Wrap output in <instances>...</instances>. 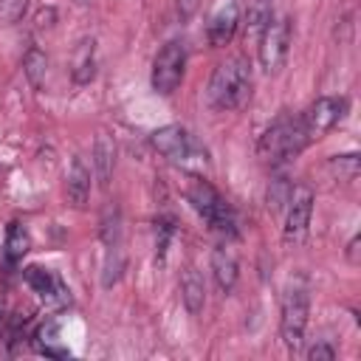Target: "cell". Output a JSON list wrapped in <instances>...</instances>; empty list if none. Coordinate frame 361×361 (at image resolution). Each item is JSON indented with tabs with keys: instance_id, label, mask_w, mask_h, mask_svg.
I'll use <instances>...</instances> for the list:
<instances>
[{
	"instance_id": "25",
	"label": "cell",
	"mask_w": 361,
	"mask_h": 361,
	"mask_svg": "<svg viewBox=\"0 0 361 361\" xmlns=\"http://www.w3.org/2000/svg\"><path fill=\"white\" fill-rule=\"evenodd\" d=\"M307 358H310V361H333V358H336V350H333L330 344L319 341V344H313V347L307 350Z\"/></svg>"
},
{
	"instance_id": "21",
	"label": "cell",
	"mask_w": 361,
	"mask_h": 361,
	"mask_svg": "<svg viewBox=\"0 0 361 361\" xmlns=\"http://www.w3.org/2000/svg\"><path fill=\"white\" fill-rule=\"evenodd\" d=\"M172 234H175V220H172V217H161V220L155 223V259H158V262H164Z\"/></svg>"
},
{
	"instance_id": "18",
	"label": "cell",
	"mask_w": 361,
	"mask_h": 361,
	"mask_svg": "<svg viewBox=\"0 0 361 361\" xmlns=\"http://www.w3.org/2000/svg\"><path fill=\"white\" fill-rule=\"evenodd\" d=\"M31 248V237H28V228L23 223H8V231H6V259L8 262H20L25 257V251Z\"/></svg>"
},
{
	"instance_id": "4",
	"label": "cell",
	"mask_w": 361,
	"mask_h": 361,
	"mask_svg": "<svg viewBox=\"0 0 361 361\" xmlns=\"http://www.w3.org/2000/svg\"><path fill=\"white\" fill-rule=\"evenodd\" d=\"M149 144L158 155H164L169 164L183 169H200L206 164V152L197 147V141L180 127V124H164L149 135Z\"/></svg>"
},
{
	"instance_id": "26",
	"label": "cell",
	"mask_w": 361,
	"mask_h": 361,
	"mask_svg": "<svg viewBox=\"0 0 361 361\" xmlns=\"http://www.w3.org/2000/svg\"><path fill=\"white\" fill-rule=\"evenodd\" d=\"M175 8H178V17L180 20H189L200 8V0H175Z\"/></svg>"
},
{
	"instance_id": "13",
	"label": "cell",
	"mask_w": 361,
	"mask_h": 361,
	"mask_svg": "<svg viewBox=\"0 0 361 361\" xmlns=\"http://www.w3.org/2000/svg\"><path fill=\"white\" fill-rule=\"evenodd\" d=\"M113 169H116V144L107 133H99L93 141V175H96L102 189L110 186Z\"/></svg>"
},
{
	"instance_id": "3",
	"label": "cell",
	"mask_w": 361,
	"mask_h": 361,
	"mask_svg": "<svg viewBox=\"0 0 361 361\" xmlns=\"http://www.w3.org/2000/svg\"><path fill=\"white\" fill-rule=\"evenodd\" d=\"M186 197L192 203V209L223 237H237V217L231 212V206L223 200V195L203 178H195L186 189Z\"/></svg>"
},
{
	"instance_id": "8",
	"label": "cell",
	"mask_w": 361,
	"mask_h": 361,
	"mask_svg": "<svg viewBox=\"0 0 361 361\" xmlns=\"http://www.w3.org/2000/svg\"><path fill=\"white\" fill-rule=\"evenodd\" d=\"M23 276H25L28 288L42 299V305L48 310H62V307L71 305V290H68V285L62 282V276L56 271L39 268V265H28L23 271Z\"/></svg>"
},
{
	"instance_id": "28",
	"label": "cell",
	"mask_w": 361,
	"mask_h": 361,
	"mask_svg": "<svg viewBox=\"0 0 361 361\" xmlns=\"http://www.w3.org/2000/svg\"><path fill=\"white\" fill-rule=\"evenodd\" d=\"M3 327H6V307H3V302H0V333H3Z\"/></svg>"
},
{
	"instance_id": "22",
	"label": "cell",
	"mask_w": 361,
	"mask_h": 361,
	"mask_svg": "<svg viewBox=\"0 0 361 361\" xmlns=\"http://www.w3.org/2000/svg\"><path fill=\"white\" fill-rule=\"evenodd\" d=\"M25 11H28V0H0V25H11L23 20Z\"/></svg>"
},
{
	"instance_id": "23",
	"label": "cell",
	"mask_w": 361,
	"mask_h": 361,
	"mask_svg": "<svg viewBox=\"0 0 361 361\" xmlns=\"http://www.w3.org/2000/svg\"><path fill=\"white\" fill-rule=\"evenodd\" d=\"M288 197H290V183L285 178H276L274 189H268V209H274V212L282 209L288 203Z\"/></svg>"
},
{
	"instance_id": "24",
	"label": "cell",
	"mask_w": 361,
	"mask_h": 361,
	"mask_svg": "<svg viewBox=\"0 0 361 361\" xmlns=\"http://www.w3.org/2000/svg\"><path fill=\"white\" fill-rule=\"evenodd\" d=\"M330 164H333V169H336L341 178H347V180H353V178L358 175V155H336Z\"/></svg>"
},
{
	"instance_id": "12",
	"label": "cell",
	"mask_w": 361,
	"mask_h": 361,
	"mask_svg": "<svg viewBox=\"0 0 361 361\" xmlns=\"http://www.w3.org/2000/svg\"><path fill=\"white\" fill-rule=\"evenodd\" d=\"M65 195H68V203L76 209H85L90 200V169L79 155L71 158V166L65 175Z\"/></svg>"
},
{
	"instance_id": "14",
	"label": "cell",
	"mask_w": 361,
	"mask_h": 361,
	"mask_svg": "<svg viewBox=\"0 0 361 361\" xmlns=\"http://www.w3.org/2000/svg\"><path fill=\"white\" fill-rule=\"evenodd\" d=\"M237 257H234V251L228 248V245H217L214 251H212V276H214V285L223 290V293H228L234 285H237Z\"/></svg>"
},
{
	"instance_id": "7",
	"label": "cell",
	"mask_w": 361,
	"mask_h": 361,
	"mask_svg": "<svg viewBox=\"0 0 361 361\" xmlns=\"http://www.w3.org/2000/svg\"><path fill=\"white\" fill-rule=\"evenodd\" d=\"M288 48H290V20L288 17L271 20L265 25V31L259 34V65H262V71L276 73L288 59Z\"/></svg>"
},
{
	"instance_id": "15",
	"label": "cell",
	"mask_w": 361,
	"mask_h": 361,
	"mask_svg": "<svg viewBox=\"0 0 361 361\" xmlns=\"http://www.w3.org/2000/svg\"><path fill=\"white\" fill-rule=\"evenodd\" d=\"M180 299L186 305V310L192 316H200L203 313V305H206V285H203V276L197 274V268H186L183 276H180Z\"/></svg>"
},
{
	"instance_id": "1",
	"label": "cell",
	"mask_w": 361,
	"mask_h": 361,
	"mask_svg": "<svg viewBox=\"0 0 361 361\" xmlns=\"http://www.w3.org/2000/svg\"><path fill=\"white\" fill-rule=\"evenodd\" d=\"M251 96V62L231 56L220 62L209 79V104L214 110H237Z\"/></svg>"
},
{
	"instance_id": "2",
	"label": "cell",
	"mask_w": 361,
	"mask_h": 361,
	"mask_svg": "<svg viewBox=\"0 0 361 361\" xmlns=\"http://www.w3.org/2000/svg\"><path fill=\"white\" fill-rule=\"evenodd\" d=\"M307 144H310V135L302 124V116H296V118H279L276 124H271L259 135L257 149L268 164H285L296 158Z\"/></svg>"
},
{
	"instance_id": "20",
	"label": "cell",
	"mask_w": 361,
	"mask_h": 361,
	"mask_svg": "<svg viewBox=\"0 0 361 361\" xmlns=\"http://www.w3.org/2000/svg\"><path fill=\"white\" fill-rule=\"evenodd\" d=\"M23 71H25V79H28V85H31L34 90L42 87V79H45V71H48L45 54H42L39 48H31V51L25 54V59H23Z\"/></svg>"
},
{
	"instance_id": "6",
	"label": "cell",
	"mask_w": 361,
	"mask_h": 361,
	"mask_svg": "<svg viewBox=\"0 0 361 361\" xmlns=\"http://www.w3.org/2000/svg\"><path fill=\"white\" fill-rule=\"evenodd\" d=\"M183 71H186V48L178 39H169L152 59V90L161 96H169L178 90V85L183 82Z\"/></svg>"
},
{
	"instance_id": "19",
	"label": "cell",
	"mask_w": 361,
	"mask_h": 361,
	"mask_svg": "<svg viewBox=\"0 0 361 361\" xmlns=\"http://www.w3.org/2000/svg\"><path fill=\"white\" fill-rule=\"evenodd\" d=\"M274 20V8L271 0H248V11H245V25L248 34H254L259 39V34L265 31V25Z\"/></svg>"
},
{
	"instance_id": "5",
	"label": "cell",
	"mask_w": 361,
	"mask_h": 361,
	"mask_svg": "<svg viewBox=\"0 0 361 361\" xmlns=\"http://www.w3.org/2000/svg\"><path fill=\"white\" fill-rule=\"evenodd\" d=\"M307 316H310V296L307 288L299 282H290L285 288L282 296V316H279V336L285 341L288 350H299L302 338H305V327H307Z\"/></svg>"
},
{
	"instance_id": "16",
	"label": "cell",
	"mask_w": 361,
	"mask_h": 361,
	"mask_svg": "<svg viewBox=\"0 0 361 361\" xmlns=\"http://www.w3.org/2000/svg\"><path fill=\"white\" fill-rule=\"evenodd\" d=\"M34 347H37V353L51 355V358H68V350L59 344V327H56V322H45V324L37 327Z\"/></svg>"
},
{
	"instance_id": "9",
	"label": "cell",
	"mask_w": 361,
	"mask_h": 361,
	"mask_svg": "<svg viewBox=\"0 0 361 361\" xmlns=\"http://www.w3.org/2000/svg\"><path fill=\"white\" fill-rule=\"evenodd\" d=\"M310 217H313V192L307 186L290 189L288 212H285V228H282V237H285L288 245H296V243L305 240Z\"/></svg>"
},
{
	"instance_id": "11",
	"label": "cell",
	"mask_w": 361,
	"mask_h": 361,
	"mask_svg": "<svg viewBox=\"0 0 361 361\" xmlns=\"http://www.w3.org/2000/svg\"><path fill=\"white\" fill-rule=\"evenodd\" d=\"M237 25H240V0H217L209 11L206 37L214 48H223L231 42Z\"/></svg>"
},
{
	"instance_id": "27",
	"label": "cell",
	"mask_w": 361,
	"mask_h": 361,
	"mask_svg": "<svg viewBox=\"0 0 361 361\" xmlns=\"http://www.w3.org/2000/svg\"><path fill=\"white\" fill-rule=\"evenodd\" d=\"M355 251H358V237H353V240H350V245H347V254H350V259H353V262H358Z\"/></svg>"
},
{
	"instance_id": "10",
	"label": "cell",
	"mask_w": 361,
	"mask_h": 361,
	"mask_svg": "<svg viewBox=\"0 0 361 361\" xmlns=\"http://www.w3.org/2000/svg\"><path fill=\"white\" fill-rule=\"evenodd\" d=\"M344 110H347V99H344V96H338V99H336V96H322V99H316V102L302 113V124H305L310 141L319 138V135H324L327 130H333V127L344 118Z\"/></svg>"
},
{
	"instance_id": "17",
	"label": "cell",
	"mask_w": 361,
	"mask_h": 361,
	"mask_svg": "<svg viewBox=\"0 0 361 361\" xmlns=\"http://www.w3.org/2000/svg\"><path fill=\"white\" fill-rule=\"evenodd\" d=\"M93 73H96V48H93V39H82L73 56V82L87 85Z\"/></svg>"
}]
</instances>
